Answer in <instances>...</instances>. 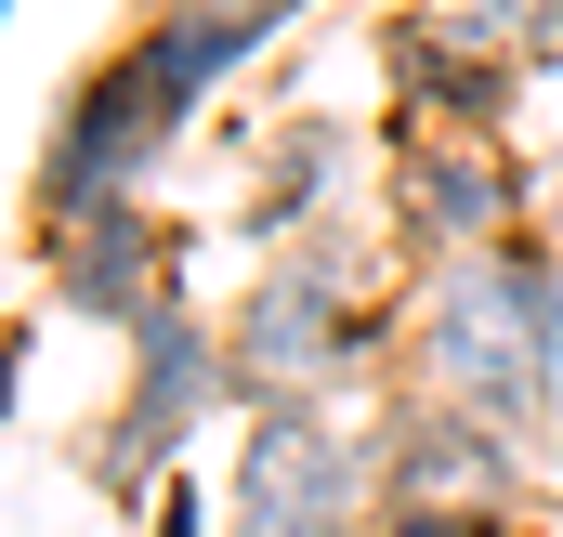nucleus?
<instances>
[{"instance_id":"f257e3e1","label":"nucleus","mask_w":563,"mask_h":537,"mask_svg":"<svg viewBox=\"0 0 563 537\" xmlns=\"http://www.w3.org/2000/svg\"><path fill=\"white\" fill-rule=\"evenodd\" d=\"M394 394H445L472 419H498L511 446L551 459L563 419V237H511L472 263L407 275V341H394Z\"/></svg>"},{"instance_id":"f03ea898","label":"nucleus","mask_w":563,"mask_h":537,"mask_svg":"<svg viewBox=\"0 0 563 537\" xmlns=\"http://www.w3.org/2000/svg\"><path fill=\"white\" fill-rule=\"evenodd\" d=\"M394 341H407V275L354 263V223L263 250L223 302V368H236V419L301 394H394Z\"/></svg>"},{"instance_id":"7ed1b4c3","label":"nucleus","mask_w":563,"mask_h":537,"mask_svg":"<svg viewBox=\"0 0 563 537\" xmlns=\"http://www.w3.org/2000/svg\"><path fill=\"white\" fill-rule=\"evenodd\" d=\"M236 406V368H223V315H197V302H170V315H144L132 341H119V394L106 419L79 432V472H92V498H119V512H157V485L184 472V446L210 432Z\"/></svg>"},{"instance_id":"20e7f679","label":"nucleus","mask_w":563,"mask_h":537,"mask_svg":"<svg viewBox=\"0 0 563 537\" xmlns=\"http://www.w3.org/2000/svg\"><path fill=\"white\" fill-rule=\"evenodd\" d=\"M380 525V432L341 394L250 406L223 459V537H367Z\"/></svg>"},{"instance_id":"39448f33","label":"nucleus","mask_w":563,"mask_h":537,"mask_svg":"<svg viewBox=\"0 0 563 537\" xmlns=\"http://www.w3.org/2000/svg\"><path fill=\"white\" fill-rule=\"evenodd\" d=\"M170 144H184V106L144 79L132 40H106V53L66 79L53 132H40V171H26V237H66V223H92V210L157 197V157H170Z\"/></svg>"},{"instance_id":"423d86ee","label":"nucleus","mask_w":563,"mask_h":537,"mask_svg":"<svg viewBox=\"0 0 563 537\" xmlns=\"http://www.w3.org/2000/svg\"><path fill=\"white\" fill-rule=\"evenodd\" d=\"M380 210H394V263H472L551 223V171L511 132H394L380 144Z\"/></svg>"},{"instance_id":"0eeeda50","label":"nucleus","mask_w":563,"mask_h":537,"mask_svg":"<svg viewBox=\"0 0 563 537\" xmlns=\"http://www.w3.org/2000/svg\"><path fill=\"white\" fill-rule=\"evenodd\" d=\"M538 53H511L472 0H407L380 26V144L394 132H511Z\"/></svg>"},{"instance_id":"6e6552de","label":"nucleus","mask_w":563,"mask_h":537,"mask_svg":"<svg viewBox=\"0 0 563 537\" xmlns=\"http://www.w3.org/2000/svg\"><path fill=\"white\" fill-rule=\"evenodd\" d=\"M380 432V498H432V512H538V446H511L498 419L445 394H367Z\"/></svg>"},{"instance_id":"1a4fd4ad","label":"nucleus","mask_w":563,"mask_h":537,"mask_svg":"<svg viewBox=\"0 0 563 537\" xmlns=\"http://www.w3.org/2000/svg\"><path fill=\"white\" fill-rule=\"evenodd\" d=\"M40 250V288H53V315H79V328H119L132 341L144 315H170L184 302V223L132 197V210H92V223H66V237H26Z\"/></svg>"},{"instance_id":"9d476101","label":"nucleus","mask_w":563,"mask_h":537,"mask_svg":"<svg viewBox=\"0 0 563 537\" xmlns=\"http://www.w3.org/2000/svg\"><path fill=\"white\" fill-rule=\"evenodd\" d=\"M354 171H367V119H328V106L276 119V132L250 144V237L263 250H301V237L354 223Z\"/></svg>"},{"instance_id":"9b49d317","label":"nucleus","mask_w":563,"mask_h":537,"mask_svg":"<svg viewBox=\"0 0 563 537\" xmlns=\"http://www.w3.org/2000/svg\"><path fill=\"white\" fill-rule=\"evenodd\" d=\"M119 40L144 53V79H157L184 119H197L236 66H263V40H236V26H210V13H170V0H144V26H119Z\"/></svg>"},{"instance_id":"f8f14e48","label":"nucleus","mask_w":563,"mask_h":537,"mask_svg":"<svg viewBox=\"0 0 563 537\" xmlns=\"http://www.w3.org/2000/svg\"><path fill=\"white\" fill-rule=\"evenodd\" d=\"M367 537H551L538 512H432V498H380Z\"/></svg>"},{"instance_id":"ddd939ff","label":"nucleus","mask_w":563,"mask_h":537,"mask_svg":"<svg viewBox=\"0 0 563 537\" xmlns=\"http://www.w3.org/2000/svg\"><path fill=\"white\" fill-rule=\"evenodd\" d=\"M144 537H223V485L170 472V485H157V512H144Z\"/></svg>"},{"instance_id":"4468645a","label":"nucleus","mask_w":563,"mask_h":537,"mask_svg":"<svg viewBox=\"0 0 563 537\" xmlns=\"http://www.w3.org/2000/svg\"><path fill=\"white\" fill-rule=\"evenodd\" d=\"M170 13H210V26H236V40H288L314 0H170Z\"/></svg>"}]
</instances>
